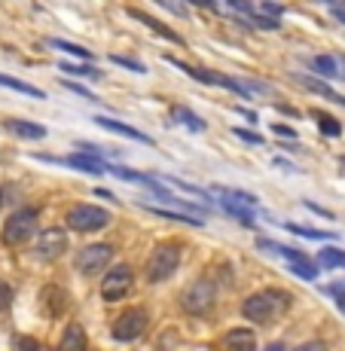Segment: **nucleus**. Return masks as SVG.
I'll use <instances>...</instances> for the list:
<instances>
[{
  "label": "nucleus",
  "instance_id": "nucleus-1",
  "mask_svg": "<svg viewBox=\"0 0 345 351\" xmlns=\"http://www.w3.org/2000/svg\"><path fill=\"white\" fill-rule=\"evenodd\" d=\"M290 293L287 290H260V293L248 296L245 306H241V315L254 324H272L278 321L284 312L290 308Z\"/></svg>",
  "mask_w": 345,
  "mask_h": 351
},
{
  "label": "nucleus",
  "instance_id": "nucleus-2",
  "mask_svg": "<svg viewBox=\"0 0 345 351\" xmlns=\"http://www.w3.org/2000/svg\"><path fill=\"white\" fill-rule=\"evenodd\" d=\"M178 266H180V247L171 245V241H162L147 256V281L159 285V281L171 278L178 272Z\"/></svg>",
  "mask_w": 345,
  "mask_h": 351
},
{
  "label": "nucleus",
  "instance_id": "nucleus-3",
  "mask_svg": "<svg viewBox=\"0 0 345 351\" xmlns=\"http://www.w3.org/2000/svg\"><path fill=\"white\" fill-rule=\"evenodd\" d=\"M34 229H37V211L34 208H19V211L10 214V220L3 223V232L0 235H3V245L19 247L31 239Z\"/></svg>",
  "mask_w": 345,
  "mask_h": 351
},
{
  "label": "nucleus",
  "instance_id": "nucleus-4",
  "mask_svg": "<svg viewBox=\"0 0 345 351\" xmlns=\"http://www.w3.org/2000/svg\"><path fill=\"white\" fill-rule=\"evenodd\" d=\"M110 223V214L98 205H73L67 211V226L77 229V232H95V229H104Z\"/></svg>",
  "mask_w": 345,
  "mask_h": 351
},
{
  "label": "nucleus",
  "instance_id": "nucleus-5",
  "mask_svg": "<svg viewBox=\"0 0 345 351\" xmlns=\"http://www.w3.org/2000/svg\"><path fill=\"white\" fill-rule=\"evenodd\" d=\"M257 245H260L263 251H278L284 260L290 263V269H294L300 278H306V281H315L318 272H321V269H318V263L309 260V256L302 254V251H294V247H284V245H278V241H266V239H260Z\"/></svg>",
  "mask_w": 345,
  "mask_h": 351
},
{
  "label": "nucleus",
  "instance_id": "nucleus-6",
  "mask_svg": "<svg viewBox=\"0 0 345 351\" xmlns=\"http://www.w3.org/2000/svg\"><path fill=\"white\" fill-rule=\"evenodd\" d=\"M214 300H217V287H214L211 281H195V285H189L184 290L180 306H184V312H189V315H205V312H211Z\"/></svg>",
  "mask_w": 345,
  "mask_h": 351
},
{
  "label": "nucleus",
  "instance_id": "nucleus-7",
  "mask_svg": "<svg viewBox=\"0 0 345 351\" xmlns=\"http://www.w3.org/2000/svg\"><path fill=\"white\" fill-rule=\"evenodd\" d=\"M132 285H134L132 266L119 263V266H113L110 272L104 275V281H101V296H104L107 302H117V300H123L128 290H132Z\"/></svg>",
  "mask_w": 345,
  "mask_h": 351
},
{
  "label": "nucleus",
  "instance_id": "nucleus-8",
  "mask_svg": "<svg viewBox=\"0 0 345 351\" xmlns=\"http://www.w3.org/2000/svg\"><path fill=\"white\" fill-rule=\"evenodd\" d=\"M220 205H223V211L226 214H233L239 223H245V226H254V214L248 211V205H257V195L251 193H241V190H223L220 186Z\"/></svg>",
  "mask_w": 345,
  "mask_h": 351
},
{
  "label": "nucleus",
  "instance_id": "nucleus-9",
  "mask_svg": "<svg viewBox=\"0 0 345 351\" xmlns=\"http://www.w3.org/2000/svg\"><path fill=\"white\" fill-rule=\"evenodd\" d=\"M147 330V312L144 308H128V312H123L117 321H113V339H119V342H132V339H138L141 333Z\"/></svg>",
  "mask_w": 345,
  "mask_h": 351
},
{
  "label": "nucleus",
  "instance_id": "nucleus-10",
  "mask_svg": "<svg viewBox=\"0 0 345 351\" xmlns=\"http://www.w3.org/2000/svg\"><path fill=\"white\" fill-rule=\"evenodd\" d=\"M110 256H113V245H107V241L86 245L83 251L77 254V269L83 275H92V272H98V269H104L107 263H110Z\"/></svg>",
  "mask_w": 345,
  "mask_h": 351
},
{
  "label": "nucleus",
  "instance_id": "nucleus-11",
  "mask_svg": "<svg viewBox=\"0 0 345 351\" xmlns=\"http://www.w3.org/2000/svg\"><path fill=\"white\" fill-rule=\"evenodd\" d=\"M67 251V235L62 232V229L49 226L43 229V232L37 235V245H34V254L40 256V260H58Z\"/></svg>",
  "mask_w": 345,
  "mask_h": 351
},
{
  "label": "nucleus",
  "instance_id": "nucleus-12",
  "mask_svg": "<svg viewBox=\"0 0 345 351\" xmlns=\"http://www.w3.org/2000/svg\"><path fill=\"white\" fill-rule=\"evenodd\" d=\"M257 348V336L254 330L245 327H233L217 339V351H254Z\"/></svg>",
  "mask_w": 345,
  "mask_h": 351
},
{
  "label": "nucleus",
  "instance_id": "nucleus-13",
  "mask_svg": "<svg viewBox=\"0 0 345 351\" xmlns=\"http://www.w3.org/2000/svg\"><path fill=\"white\" fill-rule=\"evenodd\" d=\"M62 162L71 168H77V171H83V174H107L110 171V165L101 162L98 156H92V153H77V156H67Z\"/></svg>",
  "mask_w": 345,
  "mask_h": 351
},
{
  "label": "nucleus",
  "instance_id": "nucleus-14",
  "mask_svg": "<svg viewBox=\"0 0 345 351\" xmlns=\"http://www.w3.org/2000/svg\"><path fill=\"white\" fill-rule=\"evenodd\" d=\"M6 132H12L16 138H25V141H40V138H46V128L43 125H37V123H31V119H6Z\"/></svg>",
  "mask_w": 345,
  "mask_h": 351
},
{
  "label": "nucleus",
  "instance_id": "nucleus-15",
  "mask_svg": "<svg viewBox=\"0 0 345 351\" xmlns=\"http://www.w3.org/2000/svg\"><path fill=\"white\" fill-rule=\"evenodd\" d=\"M89 342H86V330L80 324H67L64 333H62V342H58V351H86Z\"/></svg>",
  "mask_w": 345,
  "mask_h": 351
},
{
  "label": "nucleus",
  "instance_id": "nucleus-16",
  "mask_svg": "<svg viewBox=\"0 0 345 351\" xmlns=\"http://www.w3.org/2000/svg\"><path fill=\"white\" fill-rule=\"evenodd\" d=\"M95 123H98V125H104L107 132H117V134H123V138L141 141V144H153V138H150V134L138 132V128H132V125H123V123H117V119H110V117H95Z\"/></svg>",
  "mask_w": 345,
  "mask_h": 351
},
{
  "label": "nucleus",
  "instance_id": "nucleus-17",
  "mask_svg": "<svg viewBox=\"0 0 345 351\" xmlns=\"http://www.w3.org/2000/svg\"><path fill=\"white\" fill-rule=\"evenodd\" d=\"M296 80H300L302 86H306L309 92H315V95H321V98H327V101H333V104H345V98L340 95V92H333L327 83H321V80H315V77H309V73H296Z\"/></svg>",
  "mask_w": 345,
  "mask_h": 351
},
{
  "label": "nucleus",
  "instance_id": "nucleus-18",
  "mask_svg": "<svg viewBox=\"0 0 345 351\" xmlns=\"http://www.w3.org/2000/svg\"><path fill=\"white\" fill-rule=\"evenodd\" d=\"M309 64H312L315 71L321 73V77H327V80L342 77V73H340V62H336V58H330V56H315Z\"/></svg>",
  "mask_w": 345,
  "mask_h": 351
},
{
  "label": "nucleus",
  "instance_id": "nucleus-19",
  "mask_svg": "<svg viewBox=\"0 0 345 351\" xmlns=\"http://www.w3.org/2000/svg\"><path fill=\"white\" fill-rule=\"evenodd\" d=\"M171 119L184 123L189 132H205V119L195 117V113H193V110H187V107H174V110H171Z\"/></svg>",
  "mask_w": 345,
  "mask_h": 351
},
{
  "label": "nucleus",
  "instance_id": "nucleus-20",
  "mask_svg": "<svg viewBox=\"0 0 345 351\" xmlns=\"http://www.w3.org/2000/svg\"><path fill=\"white\" fill-rule=\"evenodd\" d=\"M128 16H134V19H141V22H144V25H147V28H150V31H156V34H159V37H165V40H171V43H184V40H180V37H178V34H174V31H168V28H162V25L156 22V19H150V16H144V12H138V10H128Z\"/></svg>",
  "mask_w": 345,
  "mask_h": 351
},
{
  "label": "nucleus",
  "instance_id": "nucleus-21",
  "mask_svg": "<svg viewBox=\"0 0 345 351\" xmlns=\"http://www.w3.org/2000/svg\"><path fill=\"white\" fill-rule=\"evenodd\" d=\"M0 86H6V89H12V92H22V95H28V98H43V92H40L37 86L12 80V77H6V73H0Z\"/></svg>",
  "mask_w": 345,
  "mask_h": 351
},
{
  "label": "nucleus",
  "instance_id": "nucleus-22",
  "mask_svg": "<svg viewBox=\"0 0 345 351\" xmlns=\"http://www.w3.org/2000/svg\"><path fill=\"white\" fill-rule=\"evenodd\" d=\"M312 117L318 119V125H321V132L327 134V138H336V134H342V123L336 117H330V113H324V110H312Z\"/></svg>",
  "mask_w": 345,
  "mask_h": 351
},
{
  "label": "nucleus",
  "instance_id": "nucleus-23",
  "mask_svg": "<svg viewBox=\"0 0 345 351\" xmlns=\"http://www.w3.org/2000/svg\"><path fill=\"white\" fill-rule=\"evenodd\" d=\"M315 263L321 269H336V266H345V254L342 251H333V247H324V251L318 254Z\"/></svg>",
  "mask_w": 345,
  "mask_h": 351
},
{
  "label": "nucleus",
  "instance_id": "nucleus-24",
  "mask_svg": "<svg viewBox=\"0 0 345 351\" xmlns=\"http://www.w3.org/2000/svg\"><path fill=\"white\" fill-rule=\"evenodd\" d=\"M62 71L64 73H73V77H86V80H98L101 77V71L98 67H92V64H62Z\"/></svg>",
  "mask_w": 345,
  "mask_h": 351
},
{
  "label": "nucleus",
  "instance_id": "nucleus-25",
  "mask_svg": "<svg viewBox=\"0 0 345 351\" xmlns=\"http://www.w3.org/2000/svg\"><path fill=\"white\" fill-rule=\"evenodd\" d=\"M49 46H56V49L67 52V56H77V58H92V56H89V49H83V46H77V43H67V40H49Z\"/></svg>",
  "mask_w": 345,
  "mask_h": 351
},
{
  "label": "nucleus",
  "instance_id": "nucleus-26",
  "mask_svg": "<svg viewBox=\"0 0 345 351\" xmlns=\"http://www.w3.org/2000/svg\"><path fill=\"white\" fill-rule=\"evenodd\" d=\"M284 229L294 235H302V239H333V232H321V229H306V226H294V223H284Z\"/></svg>",
  "mask_w": 345,
  "mask_h": 351
},
{
  "label": "nucleus",
  "instance_id": "nucleus-27",
  "mask_svg": "<svg viewBox=\"0 0 345 351\" xmlns=\"http://www.w3.org/2000/svg\"><path fill=\"white\" fill-rule=\"evenodd\" d=\"M110 62L113 64H123V67H128V71H134V73H144L147 67L141 64V62H134V58H123V56H110Z\"/></svg>",
  "mask_w": 345,
  "mask_h": 351
},
{
  "label": "nucleus",
  "instance_id": "nucleus-28",
  "mask_svg": "<svg viewBox=\"0 0 345 351\" xmlns=\"http://www.w3.org/2000/svg\"><path fill=\"white\" fill-rule=\"evenodd\" d=\"M327 293L333 296L336 306H340L342 312H345V285H330V287H327Z\"/></svg>",
  "mask_w": 345,
  "mask_h": 351
},
{
  "label": "nucleus",
  "instance_id": "nucleus-29",
  "mask_svg": "<svg viewBox=\"0 0 345 351\" xmlns=\"http://www.w3.org/2000/svg\"><path fill=\"white\" fill-rule=\"evenodd\" d=\"M235 134H239L241 141H248V144H257V147L263 144V138H260V134H257V132H248V128H235Z\"/></svg>",
  "mask_w": 345,
  "mask_h": 351
},
{
  "label": "nucleus",
  "instance_id": "nucleus-30",
  "mask_svg": "<svg viewBox=\"0 0 345 351\" xmlns=\"http://www.w3.org/2000/svg\"><path fill=\"white\" fill-rule=\"evenodd\" d=\"M12 302V287L6 281H0V308H6Z\"/></svg>",
  "mask_w": 345,
  "mask_h": 351
},
{
  "label": "nucleus",
  "instance_id": "nucleus-31",
  "mask_svg": "<svg viewBox=\"0 0 345 351\" xmlns=\"http://www.w3.org/2000/svg\"><path fill=\"white\" fill-rule=\"evenodd\" d=\"M294 351H327V346H324L321 339H312V342H302V346L294 348Z\"/></svg>",
  "mask_w": 345,
  "mask_h": 351
},
{
  "label": "nucleus",
  "instance_id": "nucleus-32",
  "mask_svg": "<svg viewBox=\"0 0 345 351\" xmlns=\"http://www.w3.org/2000/svg\"><path fill=\"white\" fill-rule=\"evenodd\" d=\"M64 89H73V92H77V95H83V98H92L89 95V89H83V86H77V83H73V80H64Z\"/></svg>",
  "mask_w": 345,
  "mask_h": 351
},
{
  "label": "nucleus",
  "instance_id": "nucleus-33",
  "mask_svg": "<svg viewBox=\"0 0 345 351\" xmlns=\"http://www.w3.org/2000/svg\"><path fill=\"white\" fill-rule=\"evenodd\" d=\"M260 10H263V12H266V16H281V12H284V10H281V6H278V3H263V6H260Z\"/></svg>",
  "mask_w": 345,
  "mask_h": 351
},
{
  "label": "nucleus",
  "instance_id": "nucleus-34",
  "mask_svg": "<svg viewBox=\"0 0 345 351\" xmlns=\"http://www.w3.org/2000/svg\"><path fill=\"white\" fill-rule=\"evenodd\" d=\"M19 348H22V351H37V342L25 336V339H19Z\"/></svg>",
  "mask_w": 345,
  "mask_h": 351
},
{
  "label": "nucleus",
  "instance_id": "nucleus-35",
  "mask_svg": "<svg viewBox=\"0 0 345 351\" xmlns=\"http://www.w3.org/2000/svg\"><path fill=\"white\" fill-rule=\"evenodd\" d=\"M275 132L284 134V138H296V132H294V128H287V125H275Z\"/></svg>",
  "mask_w": 345,
  "mask_h": 351
},
{
  "label": "nucleus",
  "instance_id": "nucleus-36",
  "mask_svg": "<svg viewBox=\"0 0 345 351\" xmlns=\"http://www.w3.org/2000/svg\"><path fill=\"white\" fill-rule=\"evenodd\" d=\"M333 12H336V19H340V22H345V10H342V6H336Z\"/></svg>",
  "mask_w": 345,
  "mask_h": 351
},
{
  "label": "nucleus",
  "instance_id": "nucleus-37",
  "mask_svg": "<svg viewBox=\"0 0 345 351\" xmlns=\"http://www.w3.org/2000/svg\"><path fill=\"white\" fill-rule=\"evenodd\" d=\"M266 351H284V346H281V342H272V346H269Z\"/></svg>",
  "mask_w": 345,
  "mask_h": 351
},
{
  "label": "nucleus",
  "instance_id": "nucleus-38",
  "mask_svg": "<svg viewBox=\"0 0 345 351\" xmlns=\"http://www.w3.org/2000/svg\"><path fill=\"white\" fill-rule=\"evenodd\" d=\"M340 64H342V80H345V56L340 58Z\"/></svg>",
  "mask_w": 345,
  "mask_h": 351
},
{
  "label": "nucleus",
  "instance_id": "nucleus-39",
  "mask_svg": "<svg viewBox=\"0 0 345 351\" xmlns=\"http://www.w3.org/2000/svg\"><path fill=\"white\" fill-rule=\"evenodd\" d=\"M0 205H3V193H0Z\"/></svg>",
  "mask_w": 345,
  "mask_h": 351
},
{
  "label": "nucleus",
  "instance_id": "nucleus-40",
  "mask_svg": "<svg viewBox=\"0 0 345 351\" xmlns=\"http://www.w3.org/2000/svg\"><path fill=\"white\" fill-rule=\"evenodd\" d=\"M342 165H345V156H342Z\"/></svg>",
  "mask_w": 345,
  "mask_h": 351
}]
</instances>
